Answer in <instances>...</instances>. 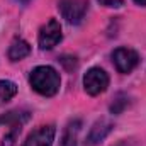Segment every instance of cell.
<instances>
[{
	"instance_id": "obj_1",
	"label": "cell",
	"mask_w": 146,
	"mask_h": 146,
	"mask_svg": "<svg viewBox=\"0 0 146 146\" xmlns=\"http://www.w3.org/2000/svg\"><path fill=\"white\" fill-rule=\"evenodd\" d=\"M29 83L37 94L44 97H53L60 90L61 80L53 66H36L29 75Z\"/></svg>"
},
{
	"instance_id": "obj_2",
	"label": "cell",
	"mask_w": 146,
	"mask_h": 146,
	"mask_svg": "<svg viewBox=\"0 0 146 146\" xmlns=\"http://www.w3.org/2000/svg\"><path fill=\"white\" fill-rule=\"evenodd\" d=\"M58 9L70 24H80L85 19V14L88 10V2L87 0H60Z\"/></svg>"
},
{
	"instance_id": "obj_3",
	"label": "cell",
	"mask_w": 146,
	"mask_h": 146,
	"mask_svg": "<svg viewBox=\"0 0 146 146\" xmlns=\"http://www.w3.org/2000/svg\"><path fill=\"white\" fill-rule=\"evenodd\" d=\"M83 87L87 94L99 95L106 92V88L109 87V75L102 68H90L83 76Z\"/></svg>"
},
{
	"instance_id": "obj_4",
	"label": "cell",
	"mask_w": 146,
	"mask_h": 146,
	"mask_svg": "<svg viewBox=\"0 0 146 146\" xmlns=\"http://www.w3.org/2000/svg\"><path fill=\"white\" fill-rule=\"evenodd\" d=\"M112 61L119 73H131L139 63V56L131 48H117L112 53Z\"/></svg>"
},
{
	"instance_id": "obj_5",
	"label": "cell",
	"mask_w": 146,
	"mask_h": 146,
	"mask_svg": "<svg viewBox=\"0 0 146 146\" xmlns=\"http://www.w3.org/2000/svg\"><path fill=\"white\" fill-rule=\"evenodd\" d=\"M61 26L56 19H49L39 31V46L41 49H51L61 41Z\"/></svg>"
},
{
	"instance_id": "obj_6",
	"label": "cell",
	"mask_w": 146,
	"mask_h": 146,
	"mask_svg": "<svg viewBox=\"0 0 146 146\" xmlns=\"http://www.w3.org/2000/svg\"><path fill=\"white\" fill-rule=\"evenodd\" d=\"M54 134H56V129L53 124L41 126L27 136L26 143L22 146H51L54 141Z\"/></svg>"
},
{
	"instance_id": "obj_7",
	"label": "cell",
	"mask_w": 146,
	"mask_h": 146,
	"mask_svg": "<svg viewBox=\"0 0 146 146\" xmlns=\"http://www.w3.org/2000/svg\"><path fill=\"white\" fill-rule=\"evenodd\" d=\"M112 127H114L112 122L107 121V119L97 121V122L92 126V129H90V133H88V136H87V145L95 146V145H99L100 141H104V139L107 138V134L112 131Z\"/></svg>"
},
{
	"instance_id": "obj_8",
	"label": "cell",
	"mask_w": 146,
	"mask_h": 146,
	"mask_svg": "<svg viewBox=\"0 0 146 146\" xmlns=\"http://www.w3.org/2000/svg\"><path fill=\"white\" fill-rule=\"evenodd\" d=\"M29 53H31V46L24 39H15L10 44V48H9V58H10V61H21Z\"/></svg>"
},
{
	"instance_id": "obj_9",
	"label": "cell",
	"mask_w": 146,
	"mask_h": 146,
	"mask_svg": "<svg viewBox=\"0 0 146 146\" xmlns=\"http://www.w3.org/2000/svg\"><path fill=\"white\" fill-rule=\"evenodd\" d=\"M80 126L82 122L78 119H75L72 122H68V126L65 127L63 131V136H61V143L60 146H76L78 141V133H80Z\"/></svg>"
},
{
	"instance_id": "obj_10",
	"label": "cell",
	"mask_w": 146,
	"mask_h": 146,
	"mask_svg": "<svg viewBox=\"0 0 146 146\" xmlns=\"http://www.w3.org/2000/svg\"><path fill=\"white\" fill-rule=\"evenodd\" d=\"M17 94V85L10 80H0V107L12 100Z\"/></svg>"
},
{
	"instance_id": "obj_11",
	"label": "cell",
	"mask_w": 146,
	"mask_h": 146,
	"mask_svg": "<svg viewBox=\"0 0 146 146\" xmlns=\"http://www.w3.org/2000/svg\"><path fill=\"white\" fill-rule=\"evenodd\" d=\"M27 119H29V112L27 110H12V112H9V114L0 117V124H7V126L24 124Z\"/></svg>"
},
{
	"instance_id": "obj_12",
	"label": "cell",
	"mask_w": 146,
	"mask_h": 146,
	"mask_svg": "<svg viewBox=\"0 0 146 146\" xmlns=\"http://www.w3.org/2000/svg\"><path fill=\"white\" fill-rule=\"evenodd\" d=\"M21 127H22V124H12L10 126V131L3 136L2 146H14L15 145V139H17V136L21 133Z\"/></svg>"
},
{
	"instance_id": "obj_13",
	"label": "cell",
	"mask_w": 146,
	"mask_h": 146,
	"mask_svg": "<svg viewBox=\"0 0 146 146\" xmlns=\"http://www.w3.org/2000/svg\"><path fill=\"white\" fill-rule=\"evenodd\" d=\"M127 104H129L127 97L122 95V94H119V95L115 97V100L112 102V106H110V112H112V114H121L122 110L127 107Z\"/></svg>"
},
{
	"instance_id": "obj_14",
	"label": "cell",
	"mask_w": 146,
	"mask_h": 146,
	"mask_svg": "<svg viewBox=\"0 0 146 146\" xmlns=\"http://www.w3.org/2000/svg\"><path fill=\"white\" fill-rule=\"evenodd\" d=\"M99 2L106 7H121L124 3V0H99Z\"/></svg>"
},
{
	"instance_id": "obj_15",
	"label": "cell",
	"mask_w": 146,
	"mask_h": 146,
	"mask_svg": "<svg viewBox=\"0 0 146 146\" xmlns=\"http://www.w3.org/2000/svg\"><path fill=\"white\" fill-rule=\"evenodd\" d=\"M115 146H136L133 141H121L119 145H115Z\"/></svg>"
},
{
	"instance_id": "obj_16",
	"label": "cell",
	"mask_w": 146,
	"mask_h": 146,
	"mask_svg": "<svg viewBox=\"0 0 146 146\" xmlns=\"http://www.w3.org/2000/svg\"><path fill=\"white\" fill-rule=\"evenodd\" d=\"M134 2H136L138 5H145L146 7V0H134Z\"/></svg>"
},
{
	"instance_id": "obj_17",
	"label": "cell",
	"mask_w": 146,
	"mask_h": 146,
	"mask_svg": "<svg viewBox=\"0 0 146 146\" xmlns=\"http://www.w3.org/2000/svg\"><path fill=\"white\" fill-rule=\"evenodd\" d=\"M21 2H22V3H27V2H29V0H21Z\"/></svg>"
}]
</instances>
